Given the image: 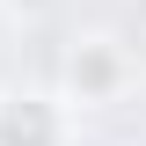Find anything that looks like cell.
<instances>
[{
    "instance_id": "1",
    "label": "cell",
    "mask_w": 146,
    "mask_h": 146,
    "mask_svg": "<svg viewBox=\"0 0 146 146\" xmlns=\"http://www.w3.org/2000/svg\"><path fill=\"white\" fill-rule=\"evenodd\" d=\"M66 88L80 95V102H110V95L124 88V51L110 44V36H80L66 58Z\"/></svg>"
},
{
    "instance_id": "2",
    "label": "cell",
    "mask_w": 146,
    "mask_h": 146,
    "mask_svg": "<svg viewBox=\"0 0 146 146\" xmlns=\"http://www.w3.org/2000/svg\"><path fill=\"white\" fill-rule=\"evenodd\" d=\"M66 117L51 95H0V146H58Z\"/></svg>"
},
{
    "instance_id": "3",
    "label": "cell",
    "mask_w": 146,
    "mask_h": 146,
    "mask_svg": "<svg viewBox=\"0 0 146 146\" xmlns=\"http://www.w3.org/2000/svg\"><path fill=\"white\" fill-rule=\"evenodd\" d=\"M58 0H7V15H51Z\"/></svg>"
}]
</instances>
